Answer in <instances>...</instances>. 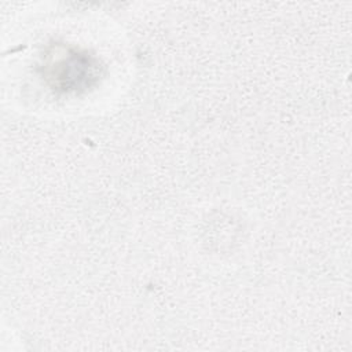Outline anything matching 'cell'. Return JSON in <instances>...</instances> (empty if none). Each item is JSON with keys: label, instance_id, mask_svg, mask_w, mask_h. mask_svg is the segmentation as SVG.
Masks as SVG:
<instances>
[{"label": "cell", "instance_id": "1", "mask_svg": "<svg viewBox=\"0 0 352 352\" xmlns=\"http://www.w3.org/2000/svg\"><path fill=\"white\" fill-rule=\"evenodd\" d=\"M59 66H56L58 73L52 76L62 84L63 89H77L81 87V82L85 81V77H91L89 69L94 66L91 65V59L85 56H77V54L72 55L67 59H60Z\"/></svg>", "mask_w": 352, "mask_h": 352}]
</instances>
